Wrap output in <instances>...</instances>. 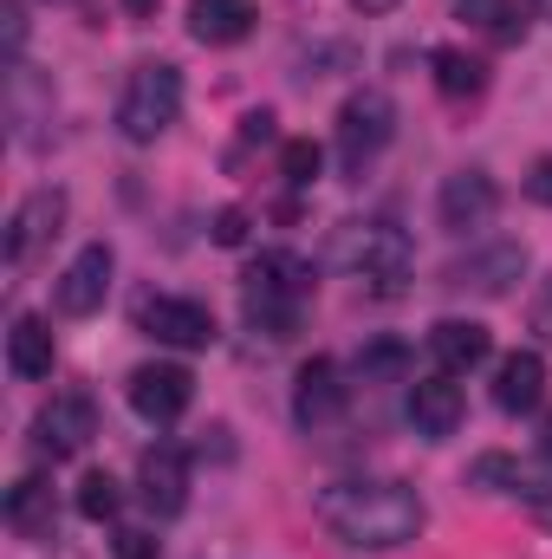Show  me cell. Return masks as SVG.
<instances>
[{
    "label": "cell",
    "mask_w": 552,
    "mask_h": 559,
    "mask_svg": "<svg viewBox=\"0 0 552 559\" xmlns=\"http://www.w3.org/2000/svg\"><path fill=\"white\" fill-rule=\"evenodd\" d=\"M319 521L338 547H358V554H391L422 534V495L404 481H332L319 495Z\"/></svg>",
    "instance_id": "cell-1"
},
{
    "label": "cell",
    "mask_w": 552,
    "mask_h": 559,
    "mask_svg": "<svg viewBox=\"0 0 552 559\" xmlns=\"http://www.w3.org/2000/svg\"><path fill=\"white\" fill-rule=\"evenodd\" d=\"M305 299H312V261H299L292 248H267L261 261H248L241 312H248L254 332H267V338H292Z\"/></svg>",
    "instance_id": "cell-2"
},
{
    "label": "cell",
    "mask_w": 552,
    "mask_h": 559,
    "mask_svg": "<svg viewBox=\"0 0 552 559\" xmlns=\"http://www.w3.org/2000/svg\"><path fill=\"white\" fill-rule=\"evenodd\" d=\"M410 235L391 222H345L332 235V267L351 280H364L371 293H397L410 280Z\"/></svg>",
    "instance_id": "cell-3"
},
{
    "label": "cell",
    "mask_w": 552,
    "mask_h": 559,
    "mask_svg": "<svg viewBox=\"0 0 552 559\" xmlns=\"http://www.w3.org/2000/svg\"><path fill=\"white\" fill-rule=\"evenodd\" d=\"M182 118V72L176 66H137L124 79V98H118V131L131 143H156L169 124Z\"/></svg>",
    "instance_id": "cell-4"
},
{
    "label": "cell",
    "mask_w": 552,
    "mask_h": 559,
    "mask_svg": "<svg viewBox=\"0 0 552 559\" xmlns=\"http://www.w3.org/2000/svg\"><path fill=\"white\" fill-rule=\"evenodd\" d=\"M391 138H397V105H391V92H351V98L338 105V163H345L351 176H364V169L384 156Z\"/></svg>",
    "instance_id": "cell-5"
},
{
    "label": "cell",
    "mask_w": 552,
    "mask_h": 559,
    "mask_svg": "<svg viewBox=\"0 0 552 559\" xmlns=\"http://www.w3.org/2000/svg\"><path fill=\"white\" fill-rule=\"evenodd\" d=\"M137 325L156 345H176V352H202L215 345V312L202 299H176V293H149L137 306Z\"/></svg>",
    "instance_id": "cell-6"
},
{
    "label": "cell",
    "mask_w": 552,
    "mask_h": 559,
    "mask_svg": "<svg viewBox=\"0 0 552 559\" xmlns=\"http://www.w3.org/2000/svg\"><path fill=\"white\" fill-rule=\"evenodd\" d=\"M189 404H195V378H189V365L156 358V365H137V371H131V411H137L143 423L169 429Z\"/></svg>",
    "instance_id": "cell-7"
},
{
    "label": "cell",
    "mask_w": 552,
    "mask_h": 559,
    "mask_svg": "<svg viewBox=\"0 0 552 559\" xmlns=\"http://www.w3.org/2000/svg\"><path fill=\"white\" fill-rule=\"evenodd\" d=\"M111 274H118V254H111L105 241L79 248V254H72V267H65L59 286H52V306H59L65 319H92V312L105 306V293H111Z\"/></svg>",
    "instance_id": "cell-8"
},
{
    "label": "cell",
    "mask_w": 552,
    "mask_h": 559,
    "mask_svg": "<svg viewBox=\"0 0 552 559\" xmlns=\"http://www.w3.org/2000/svg\"><path fill=\"white\" fill-rule=\"evenodd\" d=\"M92 436H98V411H92V397H79V391L52 397V404L33 417V449H39L46 462H65V455H79Z\"/></svg>",
    "instance_id": "cell-9"
},
{
    "label": "cell",
    "mask_w": 552,
    "mask_h": 559,
    "mask_svg": "<svg viewBox=\"0 0 552 559\" xmlns=\"http://www.w3.org/2000/svg\"><path fill=\"white\" fill-rule=\"evenodd\" d=\"M494 209H501V189H494V176H488V169H455V176L442 182V195H435V215H442V228H448V235L488 228V222H494Z\"/></svg>",
    "instance_id": "cell-10"
},
{
    "label": "cell",
    "mask_w": 552,
    "mask_h": 559,
    "mask_svg": "<svg viewBox=\"0 0 552 559\" xmlns=\"http://www.w3.org/2000/svg\"><path fill=\"white\" fill-rule=\"evenodd\" d=\"M137 495L149 501V514H182L189 508V455L176 442H149L137 462Z\"/></svg>",
    "instance_id": "cell-11"
},
{
    "label": "cell",
    "mask_w": 552,
    "mask_h": 559,
    "mask_svg": "<svg viewBox=\"0 0 552 559\" xmlns=\"http://www.w3.org/2000/svg\"><path fill=\"white\" fill-rule=\"evenodd\" d=\"M59 222H65V189H33V195L13 209V222H7V261H13V267L33 261V254L59 235Z\"/></svg>",
    "instance_id": "cell-12"
},
{
    "label": "cell",
    "mask_w": 552,
    "mask_h": 559,
    "mask_svg": "<svg viewBox=\"0 0 552 559\" xmlns=\"http://www.w3.org/2000/svg\"><path fill=\"white\" fill-rule=\"evenodd\" d=\"M345 378H338V365L332 358H305L299 365V384H292V417L299 429H325V423L345 417Z\"/></svg>",
    "instance_id": "cell-13"
},
{
    "label": "cell",
    "mask_w": 552,
    "mask_h": 559,
    "mask_svg": "<svg viewBox=\"0 0 552 559\" xmlns=\"http://www.w3.org/2000/svg\"><path fill=\"white\" fill-rule=\"evenodd\" d=\"M520 274H527V248H520V241H494V248H475L468 261H455V267H448V286L501 299Z\"/></svg>",
    "instance_id": "cell-14"
},
{
    "label": "cell",
    "mask_w": 552,
    "mask_h": 559,
    "mask_svg": "<svg viewBox=\"0 0 552 559\" xmlns=\"http://www.w3.org/2000/svg\"><path fill=\"white\" fill-rule=\"evenodd\" d=\"M429 352H435V365L448 378H461V371H481L494 358V332L481 319H435L429 325Z\"/></svg>",
    "instance_id": "cell-15"
},
{
    "label": "cell",
    "mask_w": 552,
    "mask_h": 559,
    "mask_svg": "<svg viewBox=\"0 0 552 559\" xmlns=\"http://www.w3.org/2000/svg\"><path fill=\"white\" fill-rule=\"evenodd\" d=\"M468 417V404H461V384L448 378V371H435V378H416L410 384V423L416 436H429V442H442V436H455Z\"/></svg>",
    "instance_id": "cell-16"
},
{
    "label": "cell",
    "mask_w": 552,
    "mask_h": 559,
    "mask_svg": "<svg viewBox=\"0 0 552 559\" xmlns=\"http://www.w3.org/2000/svg\"><path fill=\"white\" fill-rule=\"evenodd\" d=\"M494 404H501L507 417L540 411V404H547V358H540V352H507L501 371H494Z\"/></svg>",
    "instance_id": "cell-17"
},
{
    "label": "cell",
    "mask_w": 552,
    "mask_h": 559,
    "mask_svg": "<svg viewBox=\"0 0 552 559\" xmlns=\"http://www.w3.org/2000/svg\"><path fill=\"white\" fill-rule=\"evenodd\" d=\"M468 488H501V495H520V501H552V475L547 468H533V462H520V455H481L475 468H468Z\"/></svg>",
    "instance_id": "cell-18"
},
{
    "label": "cell",
    "mask_w": 552,
    "mask_h": 559,
    "mask_svg": "<svg viewBox=\"0 0 552 559\" xmlns=\"http://www.w3.org/2000/svg\"><path fill=\"white\" fill-rule=\"evenodd\" d=\"M52 365H59L52 325H46L39 312H20V319H13V332H7V371L33 384V378H52Z\"/></svg>",
    "instance_id": "cell-19"
},
{
    "label": "cell",
    "mask_w": 552,
    "mask_h": 559,
    "mask_svg": "<svg viewBox=\"0 0 552 559\" xmlns=\"http://www.w3.org/2000/svg\"><path fill=\"white\" fill-rule=\"evenodd\" d=\"M52 521H59V508H52V481H46V475H20V481L7 488V527H13L20 540H46Z\"/></svg>",
    "instance_id": "cell-20"
},
{
    "label": "cell",
    "mask_w": 552,
    "mask_h": 559,
    "mask_svg": "<svg viewBox=\"0 0 552 559\" xmlns=\"http://www.w3.org/2000/svg\"><path fill=\"white\" fill-rule=\"evenodd\" d=\"M254 20H261L254 0H195V7H189V33H195L202 46H235V39L254 33Z\"/></svg>",
    "instance_id": "cell-21"
},
{
    "label": "cell",
    "mask_w": 552,
    "mask_h": 559,
    "mask_svg": "<svg viewBox=\"0 0 552 559\" xmlns=\"http://www.w3.org/2000/svg\"><path fill=\"white\" fill-rule=\"evenodd\" d=\"M455 20L461 26H475L481 39H494V46H520L527 39V0H455Z\"/></svg>",
    "instance_id": "cell-22"
},
{
    "label": "cell",
    "mask_w": 552,
    "mask_h": 559,
    "mask_svg": "<svg viewBox=\"0 0 552 559\" xmlns=\"http://www.w3.org/2000/svg\"><path fill=\"white\" fill-rule=\"evenodd\" d=\"M429 66H435V92H442L448 105H475V98L488 92V66H481L475 52H461V46H435Z\"/></svg>",
    "instance_id": "cell-23"
},
{
    "label": "cell",
    "mask_w": 552,
    "mask_h": 559,
    "mask_svg": "<svg viewBox=\"0 0 552 559\" xmlns=\"http://www.w3.org/2000/svg\"><path fill=\"white\" fill-rule=\"evenodd\" d=\"M410 371V345H397V338H371L364 352H358V378L364 384H391V378H404Z\"/></svg>",
    "instance_id": "cell-24"
},
{
    "label": "cell",
    "mask_w": 552,
    "mask_h": 559,
    "mask_svg": "<svg viewBox=\"0 0 552 559\" xmlns=\"http://www.w3.org/2000/svg\"><path fill=\"white\" fill-rule=\"evenodd\" d=\"M319 169H325V150H319L312 138H286L279 143V176H286L292 189H312Z\"/></svg>",
    "instance_id": "cell-25"
},
{
    "label": "cell",
    "mask_w": 552,
    "mask_h": 559,
    "mask_svg": "<svg viewBox=\"0 0 552 559\" xmlns=\"http://www.w3.org/2000/svg\"><path fill=\"white\" fill-rule=\"evenodd\" d=\"M118 508H124V488H118L105 468H92V475L79 481V514H85V521H118Z\"/></svg>",
    "instance_id": "cell-26"
},
{
    "label": "cell",
    "mask_w": 552,
    "mask_h": 559,
    "mask_svg": "<svg viewBox=\"0 0 552 559\" xmlns=\"http://www.w3.org/2000/svg\"><path fill=\"white\" fill-rule=\"evenodd\" d=\"M248 209H215V222H208V235H215V248H248Z\"/></svg>",
    "instance_id": "cell-27"
},
{
    "label": "cell",
    "mask_w": 552,
    "mask_h": 559,
    "mask_svg": "<svg viewBox=\"0 0 552 559\" xmlns=\"http://www.w3.org/2000/svg\"><path fill=\"white\" fill-rule=\"evenodd\" d=\"M111 547H118V559H156L163 540H156V534H143V527H118V534H111Z\"/></svg>",
    "instance_id": "cell-28"
},
{
    "label": "cell",
    "mask_w": 552,
    "mask_h": 559,
    "mask_svg": "<svg viewBox=\"0 0 552 559\" xmlns=\"http://www.w3.org/2000/svg\"><path fill=\"white\" fill-rule=\"evenodd\" d=\"M527 195H533L540 209H552V156H540V163L527 169Z\"/></svg>",
    "instance_id": "cell-29"
},
{
    "label": "cell",
    "mask_w": 552,
    "mask_h": 559,
    "mask_svg": "<svg viewBox=\"0 0 552 559\" xmlns=\"http://www.w3.org/2000/svg\"><path fill=\"white\" fill-rule=\"evenodd\" d=\"M533 325H540V332H552V286H547V299H540V312H533Z\"/></svg>",
    "instance_id": "cell-30"
},
{
    "label": "cell",
    "mask_w": 552,
    "mask_h": 559,
    "mask_svg": "<svg viewBox=\"0 0 552 559\" xmlns=\"http://www.w3.org/2000/svg\"><path fill=\"white\" fill-rule=\"evenodd\" d=\"M351 7H358V13H391L397 0H351Z\"/></svg>",
    "instance_id": "cell-31"
},
{
    "label": "cell",
    "mask_w": 552,
    "mask_h": 559,
    "mask_svg": "<svg viewBox=\"0 0 552 559\" xmlns=\"http://www.w3.org/2000/svg\"><path fill=\"white\" fill-rule=\"evenodd\" d=\"M540 449H547V462H552V411H547V423H540Z\"/></svg>",
    "instance_id": "cell-32"
},
{
    "label": "cell",
    "mask_w": 552,
    "mask_h": 559,
    "mask_svg": "<svg viewBox=\"0 0 552 559\" xmlns=\"http://www.w3.org/2000/svg\"><path fill=\"white\" fill-rule=\"evenodd\" d=\"M533 514H540V521H547V527H552V501H540V508H533Z\"/></svg>",
    "instance_id": "cell-33"
},
{
    "label": "cell",
    "mask_w": 552,
    "mask_h": 559,
    "mask_svg": "<svg viewBox=\"0 0 552 559\" xmlns=\"http://www.w3.org/2000/svg\"><path fill=\"white\" fill-rule=\"evenodd\" d=\"M540 13H547V20H552V0H540Z\"/></svg>",
    "instance_id": "cell-34"
}]
</instances>
